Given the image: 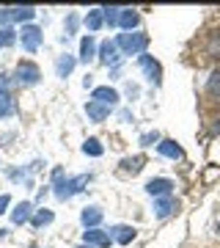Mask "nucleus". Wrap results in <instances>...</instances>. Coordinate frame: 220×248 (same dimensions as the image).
Returning <instances> with one entry per match:
<instances>
[{"label": "nucleus", "mask_w": 220, "mask_h": 248, "mask_svg": "<svg viewBox=\"0 0 220 248\" xmlns=\"http://www.w3.org/2000/svg\"><path fill=\"white\" fill-rule=\"evenodd\" d=\"M88 174H80V177H72V179H63V169H55L53 171V185H55V196L61 199V202H66V199H72L74 193H80L83 187L88 185Z\"/></svg>", "instance_id": "1"}, {"label": "nucleus", "mask_w": 220, "mask_h": 248, "mask_svg": "<svg viewBox=\"0 0 220 248\" xmlns=\"http://www.w3.org/2000/svg\"><path fill=\"white\" fill-rule=\"evenodd\" d=\"M116 45L124 55H143V50L149 47V36L146 33H121L116 39Z\"/></svg>", "instance_id": "2"}, {"label": "nucleus", "mask_w": 220, "mask_h": 248, "mask_svg": "<svg viewBox=\"0 0 220 248\" xmlns=\"http://www.w3.org/2000/svg\"><path fill=\"white\" fill-rule=\"evenodd\" d=\"M39 78H42V72H39V66L30 63V61H22L17 66V72H14V80H17L19 86H36Z\"/></svg>", "instance_id": "3"}, {"label": "nucleus", "mask_w": 220, "mask_h": 248, "mask_svg": "<svg viewBox=\"0 0 220 248\" xmlns=\"http://www.w3.org/2000/svg\"><path fill=\"white\" fill-rule=\"evenodd\" d=\"M19 42H22V50L36 53L39 45H42V31H39L36 25H22V31H19Z\"/></svg>", "instance_id": "4"}, {"label": "nucleus", "mask_w": 220, "mask_h": 248, "mask_svg": "<svg viewBox=\"0 0 220 248\" xmlns=\"http://www.w3.org/2000/svg\"><path fill=\"white\" fill-rule=\"evenodd\" d=\"M110 234L107 232H102V229H88V232H83V243L86 246H91V248H107L110 246Z\"/></svg>", "instance_id": "5"}, {"label": "nucleus", "mask_w": 220, "mask_h": 248, "mask_svg": "<svg viewBox=\"0 0 220 248\" xmlns=\"http://www.w3.org/2000/svg\"><path fill=\"white\" fill-rule=\"evenodd\" d=\"M141 69L146 72V78L154 83V86H160V78H162V69H160V63L151 58V55H141Z\"/></svg>", "instance_id": "6"}, {"label": "nucleus", "mask_w": 220, "mask_h": 248, "mask_svg": "<svg viewBox=\"0 0 220 248\" xmlns=\"http://www.w3.org/2000/svg\"><path fill=\"white\" fill-rule=\"evenodd\" d=\"M171 187H174V182L171 179H151L149 185H146V193L149 196H157V199H162V196H171Z\"/></svg>", "instance_id": "7"}, {"label": "nucleus", "mask_w": 220, "mask_h": 248, "mask_svg": "<svg viewBox=\"0 0 220 248\" xmlns=\"http://www.w3.org/2000/svg\"><path fill=\"white\" fill-rule=\"evenodd\" d=\"M99 61L105 63V66L118 61V45H116V42H102V45H99Z\"/></svg>", "instance_id": "8"}, {"label": "nucleus", "mask_w": 220, "mask_h": 248, "mask_svg": "<svg viewBox=\"0 0 220 248\" xmlns=\"http://www.w3.org/2000/svg\"><path fill=\"white\" fill-rule=\"evenodd\" d=\"M94 99L102 102V105H107V108H113L118 102V91L110 89V86H99V89H94Z\"/></svg>", "instance_id": "9"}, {"label": "nucleus", "mask_w": 220, "mask_h": 248, "mask_svg": "<svg viewBox=\"0 0 220 248\" xmlns=\"http://www.w3.org/2000/svg\"><path fill=\"white\" fill-rule=\"evenodd\" d=\"M30 218H33V204L30 202H19L17 207H14V213H11V221L17 223V226L19 223H28Z\"/></svg>", "instance_id": "10"}, {"label": "nucleus", "mask_w": 220, "mask_h": 248, "mask_svg": "<svg viewBox=\"0 0 220 248\" xmlns=\"http://www.w3.org/2000/svg\"><path fill=\"white\" fill-rule=\"evenodd\" d=\"M80 221H83L86 229H97L99 223H102V210H99V207H86L83 215H80Z\"/></svg>", "instance_id": "11"}, {"label": "nucleus", "mask_w": 220, "mask_h": 248, "mask_svg": "<svg viewBox=\"0 0 220 248\" xmlns=\"http://www.w3.org/2000/svg\"><path fill=\"white\" fill-rule=\"evenodd\" d=\"M86 113H88V119H94V122H105L107 116H110V108L97 102V99H91L86 105Z\"/></svg>", "instance_id": "12"}, {"label": "nucleus", "mask_w": 220, "mask_h": 248, "mask_svg": "<svg viewBox=\"0 0 220 248\" xmlns=\"http://www.w3.org/2000/svg\"><path fill=\"white\" fill-rule=\"evenodd\" d=\"M74 63H77V58H74V55H61V58H58V63H55V75H58V78H69L72 75V69H74Z\"/></svg>", "instance_id": "13"}, {"label": "nucleus", "mask_w": 220, "mask_h": 248, "mask_svg": "<svg viewBox=\"0 0 220 248\" xmlns=\"http://www.w3.org/2000/svg\"><path fill=\"white\" fill-rule=\"evenodd\" d=\"M110 232H113L110 237H113L116 243H121V246H130L132 240H135V229H132V226H124V223L121 226H113Z\"/></svg>", "instance_id": "14"}, {"label": "nucleus", "mask_w": 220, "mask_h": 248, "mask_svg": "<svg viewBox=\"0 0 220 248\" xmlns=\"http://www.w3.org/2000/svg\"><path fill=\"white\" fill-rule=\"evenodd\" d=\"M174 210H176L174 196H162V199H157V202H154V213H157V218H168Z\"/></svg>", "instance_id": "15"}, {"label": "nucleus", "mask_w": 220, "mask_h": 248, "mask_svg": "<svg viewBox=\"0 0 220 248\" xmlns=\"http://www.w3.org/2000/svg\"><path fill=\"white\" fill-rule=\"evenodd\" d=\"M157 152L162 155V157H171V160L182 157V146H179L176 141H160L157 143Z\"/></svg>", "instance_id": "16"}, {"label": "nucleus", "mask_w": 220, "mask_h": 248, "mask_svg": "<svg viewBox=\"0 0 220 248\" xmlns=\"http://www.w3.org/2000/svg\"><path fill=\"white\" fill-rule=\"evenodd\" d=\"M9 11H11V22H30L36 17L33 6H17V9H9Z\"/></svg>", "instance_id": "17"}, {"label": "nucleus", "mask_w": 220, "mask_h": 248, "mask_svg": "<svg viewBox=\"0 0 220 248\" xmlns=\"http://www.w3.org/2000/svg\"><path fill=\"white\" fill-rule=\"evenodd\" d=\"M102 25H105V11L102 9H91L86 14V28L88 31H99Z\"/></svg>", "instance_id": "18"}, {"label": "nucleus", "mask_w": 220, "mask_h": 248, "mask_svg": "<svg viewBox=\"0 0 220 248\" xmlns=\"http://www.w3.org/2000/svg\"><path fill=\"white\" fill-rule=\"evenodd\" d=\"M138 22H141V17H138V14H135L132 9H124V11H121V19H118V25H121L127 33H132V31L138 28Z\"/></svg>", "instance_id": "19"}, {"label": "nucleus", "mask_w": 220, "mask_h": 248, "mask_svg": "<svg viewBox=\"0 0 220 248\" xmlns=\"http://www.w3.org/2000/svg\"><path fill=\"white\" fill-rule=\"evenodd\" d=\"M94 53H97V45H94V39H91V33L86 36V39H83V42H80V61H91V58H94Z\"/></svg>", "instance_id": "20"}, {"label": "nucleus", "mask_w": 220, "mask_h": 248, "mask_svg": "<svg viewBox=\"0 0 220 248\" xmlns=\"http://www.w3.org/2000/svg\"><path fill=\"white\" fill-rule=\"evenodd\" d=\"M14 113V97L9 91H0V119H9Z\"/></svg>", "instance_id": "21"}, {"label": "nucleus", "mask_w": 220, "mask_h": 248, "mask_svg": "<svg viewBox=\"0 0 220 248\" xmlns=\"http://www.w3.org/2000/svg\"><path fill=\"white\" fill-rule=\"evenodd\" d=\"M206 94H209V97H215V99L220 97V69H215L209 75V80H206Z\"/></svg>", "instance_id": "22"}, {"label": "nucleus", "mask_w": 220, "mask_h": 248, "mask_svg": "<svg viewBox=\"0 0 220 248\" xmlns=\"http://www.w3.org/2000/svg\"><path fill=\"white\" fill-rule=\"evenodd\" d=\"M206 53L212 58H220V31H212L209 39H206Z\"/></svg>", "instance_id": "23"}, {"label": "nucleus", "mask_w": 220, "mask_h": 248, "mask_svg": "<svg viewBox=\"0 0 220 248\" xmlns=\"http://www.w3.org/2000/svg\"><path fill=\"white\" fill-rule=\"evenodd\" d=\"M53 210H39V213L33 215V218H30V223H33L36 229H42V226H47V223H53Z\"/></svg>", "instance_id": "24"}, {"label": "nucleus", "mask_w": 220, "mask_h": 248, "mask_svg": "<svg viewBox=\"0 0 220 248\" xmlns=\"http://www.w3.org/2000/svg\"><path fill=\"white\" fill-rule=\"evenodd\" d=\"M141 169H143V157H141V155H138V157H127V160L121 163V171H124V174H138Z\"/></svg>", "instance_id": "25"}, {"label": "nucleus", "mask_w": 220, "mask_h": 248, "mask_svg": "<svg viewBox=\"0 0 220 248\" xmlns=\"http://www.w3.org/2000/svg\"><path fill=\"white\" fill-rule=\"evenodd\" d=\"M102 11H105V22L113 28V25H118V19H121V11L124 9H118V6H105Z\"/></svg>", "instance_id": "26"}, {"label": "nucleus", "mask_w": 220, "mask_h": 248, "mask_svg": "<svg viewBox=\"0 0 220 248\" xmlns=\"http://www.w3.org/2000/svg\"><path fill=\"white\" fill-rule=\"evenodd\" d=\"M17 42V33L11 31V28H0V50H6Z\"/></svg>", "instance_id": "27"}, {"label": "nucleus", "mask_w": 220, "mask_h": 248, "mask_svg": "<svg viewBox=\"0 0 220 248\" xmlns=\"http://www.w3.org/2000/svg\"><path fill=\"white\" fill-rule=\"evenodd\" d=\"M83 152H86V155H91V157H99V155H102V143L97 141V138H88L86 143H83Z\"/></svg>", "instance_id": "28"}, {"label": "nucleus", "mask_w": 220, "mask_h": 248, "mask_svg": "<svg viewBox=\"0 0 220 248\" xmlns=\"http://www.w3.org/2000/svg\"><path fill=\"white\" fill-rule=\"evenodd\" d=\"M157 141H160V135H157V133H146V135H141V143H143V146H154Z\"/></svg>", "instance_id": "29"}, {"label": "nucleus", "mask_w": 220, "mask_h": 248, "mask_svg": "<svg viewBox=\"0 0 220 248\" xmlns=\"http://www.w3.org/2000/svg\"><path fill=\"white\" fill-rule=\"evenodd\" d=\"M74 28H77V17L72 14V17L66 19V31H69V33H74ZM69 33H66V36H69Z\"/></svg>", "instance_id": "30"}, {"label": "nucleus", "mask_w": 220, "mask_h": 248, "mask_svg": "<svg viewBox=\"0 0 220 248\" xmlns=\"http://www.w3.org/2000/svg\"><path fill=\"white\" fill-rule=\"evenodd\" d=\"M9 204H11V199L3 193V196H0V213H6V207H9Z\"/></svg>", "instance_id": "31"}, {"label": "nucleus", "mask_w": 220, "mask_h": 248, "mask_svg": "<svg viewBox=\"0 0 220 248\" xmlns=\"http://www.w3.org/2000/svg\"><path fill=\"white\" fill-rule=\"evenodd\" d=\"M6 86H9V75H3V72H0V91H9Z\"/></svg>", "instance_id": "32"}, {"label": "nucleus", "mask_w": 220, "mask_h": 248, "mask_svg": "<svg viewBox=\"0 0 220 248\" xmlns=\"http://www.w3.org/2000/svg\"><path fill=\"white\" fill-rule=\"evenodd\" d=\"M80 248H91V246H86V243H83V246H80Z\"/></svg>", "instance_id": "33"}, {"label": "nucleus", "mask_w": 220, "mask_h": 248, "mask_svg": "<svg viewBox=\"0 0 220 248\" xmlns=\"http://www.w3.org/2000/svg\"><path fill=\"white\" fill-rule=\"evenodd\" d=\"M218 232H220V223H218Z\"/></svg>", "instance_id": "34"}]
</instances>
